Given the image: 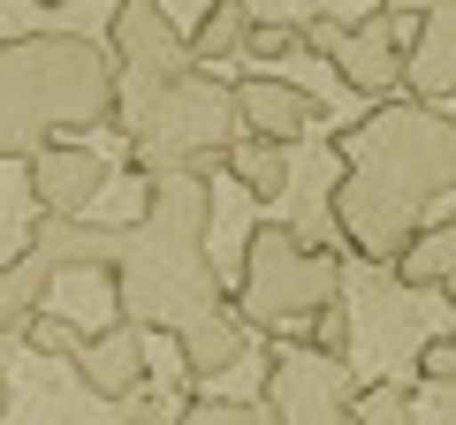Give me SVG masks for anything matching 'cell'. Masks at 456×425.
<instances>
[{"label": "cell", "instance_id": "603a6c76", "mask_svg": "<svg viewBox=\"0 0 456 425\" xmlns=\"http://www.w3.org/2000/svg\"><path fill=\"white\" fill-rule=\"evenodd\" d=\"M8 410H16V380L0 373V418H8Z\"/></svg>", "mask_w": 456, "mask_h": 425}, {"label": "cell", "instance_id": "30bf717a", "mask_svg": "<svg viewBox=\"0 0 456 425\" xmlns=\"http://www.w3.org/2000/svg\"><path fill=\"white\" fill-rule=\"evenodd\" d=\"M23 175H31V205L38 212H92V197L107 190V160H99L84 137L38 145L31 160H23Z\"/></svg>", "mask_w": 456, "mask_h": 425}, {"label": "cell", "instance_id": "9a60e30c", "mask_svg": "<svg viewBox=\"0 0 456 425\" xmlns=\"http://www.w3.org/2000/svg\"><path fill=\"white\" fill-rule=\"evenodd\" d=\"M53 281H61V274H53V266L38 259L31 244L0 266V334H23V319H31V311L53 296Z\"/></svg>", "mask_w": 456, "mask_h": 425}, {"label": "cell", "instance_id": "ffe728a7", "mask_svg": "<svg viewBox=\"0 0 456 425\" xmlns=\"http://www.w3.org/2000/svg\"><path fill=\"white\" fill-rule=\"evenodd\" d=\"M244 53H251V61H281V53H297V23H281V16H251Z\"/></svg>", "mask_w": 456, "mask_h": 425}, {"label": "cell", "instance_id": "9c48e42d", "mask_svg": "<svg viewBox=\"0 0 456 425\" xmlns=\"http://www.w3.org/2000/svg\"><path fill=\"white\" fill-rule=\"evenodd\" d=\"M69 365H77V380L99 395V403H130V395L152 380V365H145V327L114 311L99 334H84V342L69 349Z\"/></svg>", "mask_w": 456, "mask_h": 425}, {"label": "cell", "instance_id": "7c38bea8", "mask_svg": "<svg viewBox=\"0 0 456 425\" xmlns=\"http://www.w3.org/2000/svg\"><path fill=\"white\" fill-rule=\"evenodd\" d=\"M236 122H244L251 137L297 145V137L320 130V92H305V84H289V76L251 68V76H236Z\"/></svg>", "mask_w": 456, "mask_h": 425}, {"label": "cell", "instance_id": "ba28073f", "mask_svg": "<svg viewBox=\"0 0 456 425\" xmlns=\"http://www.w3.org/2000/svg\"><path fill=\"white\" fill-rule=\"evenodd\" d=\"M107 53H114V84H160V76H183L198 61L191 31L167 16L160 0H114Z\"/></svg>", "mask_w": 456, "mask_h": 425}, {"label": "cell", "instance_id": "3957f363", "mask_svg": "<svg viewBox=\"0 0 456 425\" xmlns=\"http://www.w3.org/2000/svg\"><path fill=\"white\" fill-rule=\"evenodd\" d=\"M114 122V53L84 31L0 38V160H31L53 137Z\"/></svg>", "mask_w": 456, "mask_h": 425}, {"label": "cell", "instance_id": "cb8c5ba5", "mask_svg": "<svg viewBox=\"0 0 456 425\" xmlns=\"http://www.w3.org/2000/svg\"><path fill=\"white\" fill-rule=\"evenodd\" d=\"M441 296H449V304H456V266H449V281H441Z\"/></svg>", "mask_w": 456, "mask_h": 425}, {"label": "cell", "instance_id": "277c9868", "mask_svg": "<svg viewBox=\"0 0 456 425\" xmlns=\"http://www.w3.org/2000/svg\"><path fill=\"white\" fill-rule=\"evenodd\" d=\"M236 319L251 334H289V342L350 349V281H342V251L320 236L289 229V221H251L244 259H236Z\"/></svg>", "mask_w": 456, "mask_h": 425}, {"label": "cell", "instance_id": "7a4b0ae2", "mask_svg": "<svg viewBox=\"0 0 456 425\" xmlns=\"http://www.w3.org/2000/svg\"><path fill=\"white\" fill-rule=\"evenodd\" d=\"M327 152H335L327 221L342 251H358L365 266H388L456 190V115L411 92H388L373 99V115L327 130Z\"/></svg>", "mask_w": 456, "mask_h": 425}, {"label": "cell", "instance_id": "5b68a950", "mask_svg": "<svg viewBox=\"0 0 456 425\" xmlns=\"http://www.w3.org/2000/svg\"><path fill=\"white\" fill-rule=\"evenodd\" d=\"M122 145H130V175H175V167H198L213 175L221 152L244 137L236 122V84L213 76L206 61H191L183 76H160V84H114V122Z\"/></svg>", "mask_w": 456, "mask_h": 425}, {"label": "cell", "instance_id": "44dd1931", "mask_svg": "<svg viewBox=\"0 0 456 425\" xmlns=\"http://www.w3.org/2000/svg\"><path fill=\"white\" fill-rule=\"evenodd\" d=\"M411 418L456 425V373H449V380H411Z\"/></svg>", "mask_w": 456, "mask_h": 425}, {"label": "cell", "instance_id": "4fadbf2b", "mask_svg": "<svg viewBox=\"0 0 456 425\" xmlns=\"http://www.w3.org/2000/svg\"><path fill=\"white\" fill-rule=\"evenodd\" d=\"M23 244H31L53 274H107L114 251H122V229H114V221H92V212H38Z\"/></svg>", "mask_w": 456, "mask_h": 425}, {"label": "cell", "instance_id": "d6986e66", "mask_svg": "<svg viewBox=\"0 0 456 425\" xmlns=\"http://www.w3.org/2000/svg\"><path fill=\"white\" fill-rule=\"evenodd\" d=\"M350 418H365V425H411V388H365L358 403H350Z\"/></svg>", "mask_w": 456, "mask_h": 425}, {"label": "cell", "instance_id": "2e32d148", "mask_svg": "<svg viewBox=\"0 0 456 425\" xmlns=\"http://www.w3.org/2000/svg\"><path fill=\"white\" fill-rule=\"evenodd\" d=\"M251 0H206V16H198V31H191V53L198 61H228V53H244V31H251Z\"/></svg>", "mask_w": 456, "mask_h": 425}, {"label": "cell", "instance_id": "7402d4cb", "mask_svg": "<svg viewBox=\"0 0 456 425\" xmlns=\"http://www.w3.org/2000/svg\"><path fill=\"white\" fill-rule=\"evenodd\" d=\"M373 8H388V16H419L426 0H373Z\"/></svg>", "mask_w": 456, "mask_h": 425}, {"label": "cell", "instance_id": "52a82bcc", "mask_svg": "<svg viewBox=\"0 0 456 425\" xmlns=\"http://www.w3.org/2000/svg\"><path fill=\"white\" fill-rule=\"evenodd\" d=\"M297 46H312L358 99L403 92V31H395L388 8H365L358 23H342V16H305V23H297Z\"/></svg>", "mask_w": 456, "mask_h": 425}, {"label": "cell", "instance_id": "8992f818", "mask_svg": "<svg viewBox=\"0 0 456 425\" xmlns=\"http://www.w3.org/2000/svg\"><path fill=\"white\" fill-rule=\"evenodd\" d=\"M259 403H266V418H281V425H342L350 403H358V373H350L342 349L274 334V349H266V365H259Z\"/></svg>", "mask_w": 456, "mask_h": 425}, {"label": "cell", "instance_id": "ac0fdd59", "mask_svg": "<svg viewBox=\"0 0 456 425\" xmlns=\"http://www.w3.org/2000/svg\"><path fill=\"white\" fill-rule=\"evenodd\" d=\"M183 418H191V425H259V418H266V403H228V395H206V388H191Z\"/></svg>", "mask_w": 456, "mask_h": 425}, {"label": "cell", "instance_id": "d4e9b609", "mask_svg": "<svg viewBox=\"0 0 456 425\" xmlns=\"http://www.w3.org/2000/svg\"><path fill=\"white\" fill-rule=\"evenodd\" d=\"M38 8H69V0H38Z\"/></svg>", "mask_w": 456, "mask_h": 425}, {"label": "cell", "instance_id": "484cf974", "mask_svg": "<svg viewBox=\"0 0 456 425\" xmlns=\"http://www.w3.org/2000/svg\"><path fill=\"white\" fill-rule=\"evenodd\" d=\"M449 342H456V334H449Z\"/></svg>", "mask_w": 456, "mask_h": 425}, {"label": "cell", "instance_id": "8fae6325", "mask_svg": "<svg viewBox=\"0 0 456 425\" xmlns=\"http://www.w3.org/2000/svg\"><path fill=\"white\" fill-rule=\"evenodd\" d=\"M403 92L449 107L456 99V0H426L403 38Z\"/></svg>", "mask_w": 456, "mask_h": 425}, {"label": "cell", "instance_id": "6da1fadb", "mask_svg": "<svg viewBox=\"0 0 456 425\" xmlns=\"http://www.w3.org/2000/svg\"><path fill=\"white\" fill-rule=\"evenodd\" d=\"M213 182L198 167L175 175H145V205L137 221H122V251L107 266L114 311L137 319L145 334H167L183 349V373L191 388L236 373L251 349V327L236 319V296L213 274Z\"/></svg>", "mask_w": 456, "mask_h": 425}, {"label": "cell", "instance_id": "5bb4252c", "mask_svg": "<svg viewBox=\"0 0 456 425\" xmlns=\"http://www.w3.org/2000/svg\"><path fill=\"white\" fill-rule=\"evenodd\" d=\"M221 167L236 175V190H251L259 205H274L281 190H289V145H274V137H236V145L221 152Z\"/></svg>", "mask_w": 456, "mask_h": 425}, {"label": "cell", "instance_id": "e0dca14e", "mask_svg": "<svg viewBox=\"0 0 456 425\" xmlns=\"http://www.w3.org/2000/svg\"><path fill=\"white\" fill-rule=\"evenodd\" d=\"M23 342H31L38 357H69V349L84 342V327L69 319V311H46V304H38L31 319H23Z\"/></svg>", "mask_w": 456, "mask_h": 425}]
</instances>
